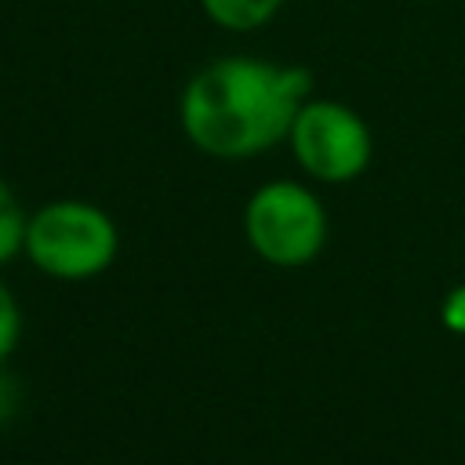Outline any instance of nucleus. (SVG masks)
Returning a JSON list of instances; mask_svg holds the SVG:
<instances>
[{
	"instance_id": "1",
	"label": "nucleus",
	"mask_w": 465,
	"mask_h": 465,
	"mask_svg": "<svg viewBox=\"0 0 465 465\" xmlns=\"http://www.w3.org/2000/svg\"><path fill=\"white\" fill-rule=\"evenodd\" d=\"M312 94L302 65L258 54H222L200 65L178 98L185 138L214 160H251L287 142L298 105Z\"/></svg>"
},
{
	"instance_id": "6",
	"label": "nucleus",
	"mask_w": 465,
	"mask_h": 465,
	"mask_svg": "<svg viewBox=\"0 0 465 465\" xmlns=\"http://www.w3.org/2000/svg\"><path fill=\"white\" fill-rule=\"evenodd\" d=\"M25 222L29 218L22 214L11 185L0 178V265L11 262L22 251V243H25Z\"/></svg>"
},
{
	"instance_id": "5",
	"label": "nucleus",
	"mask_w": 465,
	"mask_h": 465,
	"mask_svg": "<svg viewBox=\"0 0 465 465\" xmlns=\"http://www.w3.org/2000/svg\"><path fill=\"white\" fill-rule=\"evenodd\" d=\"M283 0H200V11L211 25L225 33H254L280 15Z\"/></svg>"
},
{
	"instance_id": "4",
	"label": "nucleus",
	"mask_w": 465,
	"mask_h": 465,
	"mask_svg": "<svg viewBox=\"0 0 465 465\" xmlns=\"http://www.w3.org/2000/svg\"><path fill=\"white\" fill-rule=\"evenodd\" d=\"M287 145L294 163L309 178L327 185L360 178L374 153L367 120L352 105L338 98H316V94H309L298 105L287 131Z\"/></svg>"
},
{
	"instance_id": "7",
	"label": "nucleus",
	"mask_w": 465,
	"mask_h": 465,
	"mask_svg": "<svg viewBox=\"0 0 465 465\" xmlns=\"http://www.w3.org/2000/svg\"><path fill=\"white\" fill-rule=\"evenodd\" d=\"M18 334H22V312H18V302L15 294L0 283V363L11 356V349L18 345Z\"/></svg>"
},
{
	"instance_id": "3",
	"label": "nucleus",
	"mask_w": 465,
	"mask_h": 465,
	"mask_svg": "<svg viewBox=\"0 0 465 465\" xmlns=\"http://www.w3.org/2000/svg\"><path fill=\"white\" fill-rule=\"evenodd\" d=\"M243 232L258 258L280 269H298L323 251L327 211L309 185L276 178L251 193L243 211Z\"/></svg>"
},
{
	"instance_id": "2",
	"label": "nucleus",
	"mask_w": 465,
	"mask_h": 465,
	"mask_svg": "<svg viewBox=\"0 0 465 465\" xmlns=\"http://www.w3.org/2000/svg\"><path fill=\"white\" fill-rule=\"evenodd\" d=\"M120 236L113 218L87 200H51L25 222L22 251L54 280H91L116 258Z\"/></svg>"
},
{
	"instance_id": "8",
	"label": "nucleus",
	"mask_w": 465,
	"mask_h": 465,
	"mask_svg": "<svg viewBox=\"0 0 465 465\" xmlns=\"http://www.w3.org/2000/svg\"><path fill=\"white\" fill-rule=\"evenodd\" d=\"M447 323L450 327H461L465 331V287L447 302Z\"/></svg>"
}]
</instances>
